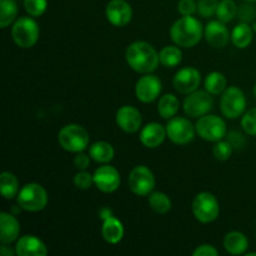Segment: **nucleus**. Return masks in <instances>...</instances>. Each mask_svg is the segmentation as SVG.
<instances>
[{
	"mask_svg": "<svg viewBox=\"0 0 256 256\" xmlns=\"http://www.w3.org/2000/svg\"><path fill=\"white\" fill-rule=\"evenodd\" d=\"M204 36L202 22L192 15L182 16L170 28V38L175 45L184 49L196 46Z\"/></svg>",
	"mask_w": 256,
	"mask_h": 256,
	"instance_id": "nucleus-2",
	"label": "nucleus"
},
{
	"mask_svg": "<svg viewBox=\"0 0 256 256\" xmlns=\"http://www.w3.org/2000/svg\"><path fill=\"white\" fill-rule=\"evenodd\" d=\"M228 140L232 142V145L234 148H240V146H244L245 145V139L242 138V134L236 132H230L229 136H228Z\"/></svg>",
	"mask_w": 256,
	"mask_h": 256,
	"instance_id": "nucleus-41",
	"label": "nucleus"
},
{
	"mask_svg": "<svg viewBox=\"0 0 256 256\" xmlns=\"http://www.w3.org/2000/svg\"><path fill=\"white\" fill-rule=\"evenodd\" d=\"M214 100H212V94L206 90H195V92L188 94L182 102V110L188 116L192 119H199L204 115L209 114L210 110L212 109Z\"/></svg>",
	"mask_w": 256,
	"mask_h": 256,
	"instance_id": "nucleus-10",
	"label": "nucleus"
},
{
	"mask_svg": "<svg viewBox=\"0 0 256 256\" xmlns=\"http://www.w3.org/2000/svg\"><path fill=\"white\" fill-rule=\"evenodd\" d=\"M165 128H166V134L170 142L179 146L192 142L196 134V129L192 124V122L182 116H174L169 119Z\"/></svg>",
	"mask_w": 256,
	"mask_h": 256,
	"instance_id": "nucleus-11",
	"label": "nucleus"
},
{
	"mask_svg": "<svg viewBox=\"0 0 256 256\" xmlns=\"http://www.w3.org/2000/svg\"><path fill=\"white\" fill-rule=\"evenodd\" d=\"M196 134L205 142H216L228 135L226 122L222 118L214 114H206L199 118L195 124Z\"/></svg>",
	"mask_w": 256,
	"mask_h": 256,
	"instance_id": "nucleus-8",
	"label": "nucleus"
},
{
	"mask_svg": "<svg viewBox=\"0 0 256 256\" xmlns=\"http://www.w3.org/2000/svg\"><path fill=\"white\" fill-rule=\"evenodd\" d=\"M125 60L130 69L139 74H150L158 69L160 64L159 52L150 42H134L126 48Z\"/></svg>",
	"mask_w": 256,
	"mask_h": 256,
	"instance_id": "nucleus-1",
	"label": "nucleus"
},
{
	"mask_svg": "<svg viewBox=\"0 0 256 256\" xmlns=\"http://www.w3.org/2000/svg\"><path fill=\"white\" fill-rule=\"evenodd\" d=\"M252 29H254V32H256V22H255V24H254V25H252Z\"/></svg>",
	"mask_w": 256,
	"mask_h": 256,
	"instance_id": "nucleus-45",
	"label": "nucleus"
},
{
	"mask_svg": "<svg viewBox=\"0 0 256 256\" xmlns=\"http://www.w3.org/2000/svg\"><path fill=\"white\" fill-rule=\"evenodd\" d=\"M19 8L15 0H0V28L6 29L18 19Z\"/></svg>",
	"mask_w": 256,
	"mask_h": 256,
	"instance_id": "nucleus-26",
	"label": "nucleus"
},
{
	"mask_svg": "<svg viewBox=\"0 0 256 256\" xmlns=\"http://www.w3.org/2000/svg\"><path fill=\"white\" fill-rule=\"evenodd\" d=\"M204 38L210 46L222 49L232 40V32L228 29L226 24L220 20H210L204 28Z\"/></svg>",
	"mask_w": 256,
	"mask_h": 256,
	"instance_id": "nucleus-17",
	"label": "nucleus"
},
{
	"mask_svg": "<svg viewBox=\"0 0 256 256\" xmlns=\"http://www.w3.org/2000/svg\"><path fill=\"white\" fill-rule=\"evenodd\" d=\"M160 64L165 68H175L182 64V48L178 45H168L164 46L159 52Z\"/></svg>",
	"mask_w": 256,
	"mask_h": 256,
	"instance_id": "nucleus-28",
	"label": "nucleus"
},
{
	"mask_svg": "<svg viewBox=\"0 0 256 256\" xmlns=\"http://www.w3.org/2000/svg\"><path fill=\"white\" fill-rule=\"evenodd\" d=\"M90 155L85 154L84 152H76L74 158V166L78 170H86L90 165Z\"/></svg>",
	"mask_w": 256,
	"mask_h": 256,
	"instance_id": "nucleus-39",
	"label": "nucleus"
},
{
	"mask_svg": "<svg viewBox=\"0 0 256 256\" xmlns=\"http://www.w3.org/2000/svg\"><path fill=\"white\" fill-rule=\"evenodd\" d=\"M245 2H256V0H245Z\"/></svg>",
	"mask_w": 256,
	"mask_h": 256,
	"instance_id": "nucleus-46",
	"label": "nucleus"
},
{
	"mask_svg": "<svg viewBox=\"0 0 256 256\" xmlns=\"http://www.w3.org/2000/svg\"><path fill=\"white\" fill-rule=\"evenodd\" d=\"M168 138L166 128L160 122H152L146 124L140 130V142L148 149H156Z\"/></svg>",
	"mask_w": 256,
	"mask_h": 256,
	"instance_id": "nucleus-19",
	"label": "nucleus"
},
{
	"mask_svg": "<svg viewBox=\"0 0 256 256\" xmlns=\"http://www.w3.org/2000/svg\"><path fill=\"white\" fill-rule=\"evenodd\" d=\"M180 109V102L178 96L174 94H165L162 95L158 102V112L162 119H172L176 116L178 112Z\"/></svg>",
	"mask_w": 256,
	"mask_h": 256,
	"instance_id": "nucleus-25",
	"label": "nucleus"
},
{
	"mask_svg": "<svg viewBox=\"0 0 256 256\" xmlns=\"http://www.w3.org/2000/svg\"><path fill=\"white\" fill-rule=\"evenodd\" d=\"M24 9L30 16L39 18L46 12L48 0H24Z\"/></svg>",
	"mask_w": 256,
	"mask_h": 256,
	"instance_id": "nucleus-33",
	"label": "nucleus"
},
{
	"mask_svg": "<svg viewBox=\"0 0 256 256\" xmlns=\"http://www.w3.org/2000/svg\"><path fill=\"white\" fill-rule=\"evenodd\" d=\"M232 150H234V146H232L229 140H219V142H214L212 155L219 162H226L232 158Z\"/></svg>",
	"mask_w": 256,
	"mask_h": 256,
	"instance_id": "nucleus-32",
	"label": "nucleus"
},
{
	"mask_svg": "<svg viewBox=\"0 0 256 256\" xmlns=\"http://www.w3.org/2000/svg\"><path fill=\"white\" fill-rule=\"evenodd\" d=\"M246 256H256V252H246Z\"/></svg>",
	"mask_w": 256,
	"mask_h": 256,
	"instance_id": "nucleus-43",
	"label": "nucleus"
},
{
	"mask_svg": "<svg viewBox=\"0 0 256 256\" xmlns=\"http://www.w3.org/2000/svg\"><path fill=\"white\" fill-rule=\"evenodd\" d=\"M200 82H202V72L194 66H186L178 70L172 79L174 89L184 95L199 89Z\"/></svg>",
	"mask_w": 256,
	"mask_h": 256,
	"instance_id": "nucleus-14",
	"label": "nucleus"
},
{
	"mask_svg": "<svg viewBox=\"0 0 256 256\" xmlns=\"http://www.w3.org/2000/svg\"><path fill=\"white\" fill-rule=\"evenodd\" d=\"M222 244L226 252L235 256L246 254V250L249 249V240L242 232H230L225 234Z\"/></svg>",
	"mask_w": 256,
	"mask_h": 256,
	"instance_id": "nucleus-22",
	"label": "nucleus"
},
{
	"mask_svg": "<svg viewBox=\"0 0 256 256\" xmlns=\"http://www.w3.org/2000/svg\"><path fill=\"white\" fill-rule=\"evenodd\" d=\"M48 192L42 185L38 182H28L20 189L16 202L20 209L29 212H38L45 209L48 205Z\"/></svg>",
	"mask_w": 256,
	"mask_h": 256,
	"instance_id": "nucleus-5",
	"label": "nucleus"
},
{
	"mask_svg": "<svg viewBox=\"0 0 256 256\" xmlns=\"http://www.w3.org/2000/svg\"><path fill=\"white\" fill-rule=\"evenodd\" d=\"M89 155L98 164H109L115 156V150L110 142H95L89 146Z\"/></svg>",
	"mask_w": 256,
	"mask_h": 256,
	"instance_id": "nucleus-24",
	"label": "nucleus"
},
{
	"mask_svg": "<svg viewBox=\"0 0 256 256\" xmlns=\"http://www.w3.org/2000/svg\"><path fill=\"white\" fill-rule=\"evenodd\" d=\"M148 202H149L150 209L156 214L165 215L172 210V200L168 196V194L162 192H152L149 195Z\"/></svg>",
	"mask_w": 256,
	"mask_h": 256,
	"instance_id": "nucleus-30",
	"label": "nucleus"
},
{
	"mask_svg": "<svg viewBox=\"0 0 256 256\" xmlns=\"http://www.w3.org/2000/svg\"><path fill=\"white\" fill-rule=\"evenodd\" d=\"M252 92H254V96L256 98V82H255V85H254V89H252Z\"/></svg>",
	"mask_w": 256,
	"mask_h": 256,
	"instance_id": "nucleus-44",
	"label": "nucleus"
},
{
	"mask_svg": "<svg viewBox=\"0 0 256 256\" xmlns=\"http://www.w3.org/2000/svg\"><path fill=\"white\" fill-rule=\"evenodd\" d=\"M99 215H100V218H102V220H104L105 218H108V216H110V215H112V210L109 209V208H102V209L100 210Z\"/></svg>",
	"mask_w": 256,
	"mask_h": 256,
	"instance_id": "nucleus-42",
	"label": "nucleus"
},
{
	"mask_svg": "<svg viewBox=\"0 0 256 256\" xmlns=\"http://www.w3.org/2000/svg\"><path fill=\"white\" fill-rule=\"evenodd\" d=\"M94 184V176L86 170H79L74 176V185L79 190H88Z\"/></svg>",
	"mask_w": 256,
	"mask_h": 256,
	"instance_id": "nucleus-36",
	"label": "nucleus"
},
{
	"mask_svg": "<svg viewBox=\"0 0 256 256\" xmlns=\"http://www.w3.org/2000/svg\"><path fill=\"white\" fill-rule=\"evenodd\" d=\"M58 142L60 146L69 152H84L90 142L88 130L79 124H68L58 132Z\"/></svg>",
	"mask_w": 256,
	"mask_h": 256,
	"instance_id": "nucleus-3",
	"label": "nucleus"
},
{
	"mask_svg": "<svg viewBox=\"0 0 256 256\" xmlns=\"http://www.w3.org/2000/svg\"><path fill=\"white\" fill-rule=\"evenodd\" d=\"M254 29L249 22H239L232 30V42L238 49H246L254 39Z\"/></svg>",
	"mask_w": 256,
	"mask_h": 256,
	"instance_id": "nucleus-23",
	"label": "nucleus"
},
{
	"mask_svg": "<svg viewBox=\"0 0 256 256\" xmlns=\"http://www.w3.org/2000/svg\"><path fill=\"white\" fill-rule=\"evenodd\" d=\"M238 10L239 9H238V5L234 0H220L215 16L218 20L228 24L236 16Z\"/></svg>",
	"mask_w": 256,
	"mask_h": 256,
	"instance_id": "nucleus-31",
	"label": "nucleus"
},
{
	"mask_svg": "<svg viewBox=\"0 0 256 256\" xmlns=\"http://www.w3.org/2000/svg\"><path fill=\"white\" fill-rule=\"evenodd\" d=\"M15 255L16 256H46L48 248L42 239L35 235H22L16 240Z\"/></svg>",
	"mask_w": 256,
	"mask_h": 256,
	"instance_id": "nucleus-18",
	"label": "nucleus"
},
{
	"mask_svg": "<svg viewBox=\"0 0 256 256\" xmlns=\"http://www.w3.org/2000/svg\"><path fill=\"white\" fill-rule=\"evenodd\" d=\"M204 88L212 95H220L228 88V80L222 72H212L205 78Z\"/></svg>",
	"mask_w": 256,
	"mask_h": 256,
	"instance_id": "nucleus-29",
	"label": "nucleus"
},
{
	"mask_svg": "<svg viewBox=\"0 0 256 256\" xmlns=\"http://www.w3.org/2000/svg\"><path fill=\"white\" fill-rule=\"evenodd\" d=\"M105 16L114 26H126L132 19V8L126 0H110L105 8Z\"/></svg>",
	"mask_w": 256,
	"mask_h": 256,
	"instance_id": "nucleus-15",
	"label": "nucleus"
},
{
	"mask_svg": "<svg viewBox=\"0 0 256 256\" xmlns=\"http://www.w3.org/2000/svg\"><path fill=\"white\" fill-rule=\"evenodd\" d=\"M0 190L4 199L12 200L18 196L20 192L19 180L12 172H4L0 175Z\"/></svg>",
	"mask_w": 256,
	"mask_h": 256,
	"instance_id": "nucleus-27",
	"label": "nucleus"
},
{
	"mask_svg": "<svg viewBox=\"0 0 256 256\" xmlns=\"http://www.w3.org/2000/svg\"><path fill=\"white\" fill-rule=\"evenodd\" d=\"M192 210L198 222L202 224H210L219 216L220 204L214 194L209 192H202L192 200Z\"/></svg>",
	"mask_w": 256,
	"mask_h": 256,
	"instance_id": "nucleus-6",
	"label": "nucleus"
},
{
	"mask_svg": "<svg viewBox=\"0 0 256 256\" xmlns=\"http://www.w3.org/2000/svg\"><path fill=\"white\" fill-rule=\"evenodd\" d=\"M239 18L242 19V22H249L254 19L255 12L252 9V5H242L239 10H238Z\"/></svg>",
	"mask_w": 256,
	"mask_h": 256,
	"instance_id": "nucleus-40",
	"label": "nucleus"
},
{
	"mask_svg": "<svg viewBox=\"0 0 256 256\" xmlns=\"http://www.w3.org/2000/svg\"><path fill=\"white\" fill-rule=\"evenodd\" d=\"M125 234V229L122 222L114 215L105 218L102 225V236L108 244L116 245L122 240Z\"/></svg>",
	"mask_w": 256,
	"mask_h": 256,
	"instance_id": "nucleus-21",
	"label": "nucleus"
},
{
	"mask_svg": "<svg viewBox=\"0 0 256 256\" xmlns=\"http://www.w3.org/2000/svg\"><path fill=\"white\" fill-rule=\"evenodd\" d=\"M40 28L32 16H20L12 26V42L22 49H30L38 42Z\"/></svg>",
	"mask_w": 256,
	"mask_h": 256,
	"instance_id": "nucleus-4",
	"label": "nucleus"
},
{
	"mask_svg": "<svg viewBox=\"0 0 256 256\" xmlns=\"http://www.w3.org/2000/svg\"><path fill=\"white\" fill-rule=\"evenodd\" d=\"M178 12L182 16H190L198 12V2L195 0H179L178 2Z\"/></svg>",
	"mask_w": 256,
	"mask_h": 256,
	"instance_id": "nucleus-37",
	"label": "nucleus"
},
{
	"mask_svg": "<svg viewBox=\"0 0 256 256\" xmlns=\"http://www.w3.org/2000/svg\"><path fill=\"white\" fill-rule=\"evenodd\" d=\"M154 172L145 165H136L128 176V184L132 194L138 196H149L155 188Z\"/></svg>",
	"mask_w": 256,
	"mask_h": 256,
	"instance_id": "nucleus-9",
	"label": "nucleus"
},
{
	"mask_svg": "<svg viewBox=\"0 0 256 256\" xmlns=\"http://www.w3.org/2000/svg\"><path fill=\"white\" fill-rule=\"evenodd\" d=\"M94 176V185L98 190L104 194H112L115 192L120 186L122 176L118 172L116 168L109 164H102L92 174Z\"/></svg>",
	"mask_w": 256,
	"mask_h": 256,
	"instance_id": "nucleus-13",
	"label": "nucleus"
},
{
	"mask_svg": "<svg viewBox=\"0 0 256 256\" xmlns=\"http://www.w3.org/2000/svg\"><path fill=\"white\" fill-rule=\"evenodd\" d=\"M20 222L12 214L2 212L0 214V242L2 244H12L19 239Z\"/></svg>",
	"mask_w": 256,
	"mask_h": 256,
	"instance_id": "nucleus-20",
	"label": "nucleus"
},
{
	"mask_svg": "<svg viewBox=\"0 0 256 256\" xmlns=\"http://www.w3.org/2000/svg\"><path fill=\"white\" fill-rule=\"evenodd\" d=\"M242 128L245 134L256 136V108L244 112L242 116Z\"/></svg>",
	"mask_w": 256,
	"mask_h": 256,
	"instance_id": "nucleus-34",
	"label": "nucleus"
},
{
	"mask_svg": "<svg viewBox=\"0 0 256 256\" xmlns=\"http://www.w3.org/2000/svg\"><path fill=\"white\" fill-rule=\"evenodd\" d=\"M246 96L239 86H228L220 98V110L228 119H238L246 110Z\"/></svg>",
	"mask_w": 256,
	"mask_h": 256,
	"instance_id": "nucleus-7",
	"label": "nucleus"
},
{
	"mask_svg": "<svg viewBox=\"0 0 256 256\" xmlns=\"http://www.w3.org/2000/svg\"><path fill=\"white\" fill-rule=\"evenodd\" d=\"M219 252L212 244H202L192 252V256H218Z\"/></svg>",
	"mask_w": 256,
	"mask_h": 256,
	"instance_id": "nucleus-38",
	"label": "nucleus"
},
{
	"mask_svg": "<svg viewBox=\"0 0 256 256\" xmlns=\"http://www.w3.org/2000/svg\"><path fill=\"white\" fill-rule=\"evenodd\" d=\"M218 0H198V14L202 18L209 19L216 14Z\"/></svg>",
	"mask_w": 256,
	"mask_h": 256,
	"instance_id": "nucleus-35",
	"label": "nucleus"
},
{
	"mask_svg": "<svg viewBox=\"0 0 256 256\" xmlns=\"http://www.w3.org/2000/svg\"><path fill=\"white\" fill-rule=\"evenodd\" d=\"M115 122H116V125L120 130H122L126 134H134V132H139L140 128H142V112L132 105H124L120 109H118L116 115H115Z\"/></svg>",
	"mask_w": 256,
	"mask_h": 256,
	"instance_id": "nucleus-16",
	"label": "nucleus"
},
{
	"mask_svg": "<svg viewBox=\"0 0 256 256\" xmlns=\"http://www.w3.org/2000/svg\"><path fill=\"white\" fill-rule=\"evenodd\" d=\"M162 90V82L152 72L142 74L135 84V96L140 102L150 104L159 98Z\"/></svg>",
	"mask_w": 256,
	"mask_h": 256,
	"instance_id": "nucleus-12",
	"label": "nucleus"
}]
</instances>
